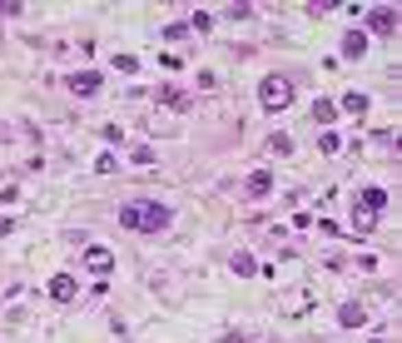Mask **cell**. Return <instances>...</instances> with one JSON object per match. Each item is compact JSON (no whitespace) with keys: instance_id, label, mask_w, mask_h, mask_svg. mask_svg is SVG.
<instances>
[{"instance_id":"obj_4","label":"cell","mask_w":402,"mask_h":343,"mask_svg":"<svg viewBox=\"0 0 402 343\" xmlns=\"http://www.w3.org/2000/svg\"><path fill=\"white\" fill-rule=\"evenodd\" d=\"M65 85H70V95H80V100H95V95L104 90V75H99V70H75Z\"/></svg>"},{"instance_id":"obj_18","label":"cell","mask_w":402,"mask_h":343,"mask_svg":"<svg viewBox=\"0 0 402 343\" xmlns=\"http://www.w3.org/2000/svg\"><path fill=\"white\" fill-rule=\"evenodd\" d=\"M115 70H124V75H134V70H139V60H134V55H115Z\"/></svg>"},{"instance_id":"obj_13","label":"cell","mask_w":402,"mask_h":343,"mask_svg":"<svg viewBox=\"0 0 402 343\" xmlns=\"http://www.w3.org/2000/svg\"><path fill=\"white\" fill-rule=\"evenodd\" d=\"M159 100L169 104V110H189V95H184V90H174V85H164V90H159Z\"/></svg>"},{"instance_id":"obj_19","label":"cell","mask_w":402,"mask_h":343,"mask_svg":"<svg viewBox=\"0 0 402 343\" xmlns=\"http://www.w3.org/2000/svg\"><path fill=\"white\" fill-rule=\"evenodd\" d=\"M130 164H154V149H150V144H139L134 155H130Z\"/></svg>"},{"instance_id":"obj_15","label":"cell","mask_w":402,"mask_h":343,"mask_svg":"<svg viewBox=\"0 0 402 343\" xmlns=\"http://www.w3.org/2000/svg\"><path fill=\"white\" fill-rule=\"evenodd\" d=\"M95 169H99V175H115V169H119V155H110V149H104V155L95 159Z\"/></svg>"},{"instance_id":"obj_5","label":"cell","mask_w":402,"mask_h":343,"mask_svg":"<svg viewBox=\"0 0 402 343\" xmlns=\"http://www.w3.org/2000/svg\"><path fill=\"white\" fill-rule=\"evenodd\" d=\"M363 35H397V10H392V5H373Z\"/></svg>"},{"instance_id":"obj_2","label":"cell","mask_w":402,"mask_h":343,"mask_svg":"<svg viewBox=\"0 0 402 343\" xmlns=\"http://www.w3.org/2000/svg\"><path fill=\"white\" fill-rule=\"evenodd\" d=\"M388 209V189L383 184H368L363 195H357V209H353V229L357 234H368L373 224H377V214Z\"/></svg>"},{"instance_id":"obj_6","label":"cell","mask_w":402,"mask_h":343,"mask_svg":"<svg viewBox=\"0 0 402 343\" xmlns=\"http://www.w3.org/2000/svg\"><path fill=\"white\" fill-rule=\"evenodd\" d=\"M84 269H90V274H115V254L110 249H104V244H84Z\"/></svg>"},{"instance_id":"obj_8","label":"cell","mask_w":402,"mask_h":343,"mask_svg":"<svg viewBox=\"0 0 402 343\" xmlns=\"http://www.w3.org/2000/svg\"><path fill=\"white\" fill-rule=\"evenodd\" d=\"M244 195H248V199H268V195H273V175H268V169H253L248 184H244Z\"/></svg>"},{"instance_id":"obj_10","label":"cell","mask_w":402,"mask_h":343,"mask_svg":"<svg viewBox=\"0 0 402 343\" xmlns=\"http://www.w3.org/2000/svg\"><path fill=\"white\" fill-rule=\"evenodd\" d=\"M338 324H343V329H363L368 324V309L363 304H343V309H338Z\"/></svg>"},{"instance_id":"obj_12","label":"cell","mask_w":402,"mask_h":343,"mask_svg":"<svg viewBox=\"0 0 402 343\" xmlns=\"http://www.w3.org/2000/svg\"><path fill=\"white\" fill-rule=\"evenodd\" d=\"M313 120H318L323 130H328V124L338 120V104H333V100H313Z\"/></svg>"},{"instance_id":"obj_17","label":"cell","mask_w":402,"mask_h":343,"mask_svg":"<svg viewBox=\"0 0 402 343\" xmlns=\"http://www.w3.org/2000/svg\"><path fill=\"white\" fill-rule=\"evenodd\" d=\"M318 144H323V155H338V149H343V140H338L333 130H323V140H318Z\"/></svg>"},{"instance_id":"obj_14","label":"cell","mask_w":402,"mask_h":343,"mask_svg":"<svg viewBox=\"0 0 402 343\" xmlns=\"http://www.w3.org/2000/svg\"><path fill=\"white\" fill-rule=\"evenodd\" d=\"M338 110H348V115H368V95L348 90V95H343V104H338Z\"/></svg>"},{"instance_id":"obj_9","label":"cell","mask_w":402,"mask_h":343,"mask_svg":"<svg viewBox=\"0 0 402 343\" xmlns=\"http://www.w3.org/2000/svg\"><path fill=\"white\" fill-rule=\"evenodd\" d=\"M368 55V35L363 30H348L343 35V60H363Z\"/></svg>"},{"instance_id":"obj_3","label":"cell","mask_w":402,"mask_h":343,"mask_svg":"<svg viewBox=\"0 0 402 343\" xmlns=\"http://www.w3.org/2000/svg\"><path fill=\"white\" fill-rule=\"evenodd\" d=\"M259 104H263L268 115L288 110V104H293V80H288V75H263V80H259Z\"/></svg>"},{"instance_id":"obj_16","label":"cell","mask_w":402,"mask_h":343,"mask_svg":"<svg viewBox=\"0 0 402 343\" xmlns=\"http://www.w3.org/2000/svg\"><path fill=\"white\" fill-rule=\"evenodd\" d=\"M268 149H273V155H293V140H288V135H273Z\"/></svg>"},{"instance_id":"obj_7","label":"cell","mask_w":402,"mask_h":343,"mask_svg":"<svg viewBox=\"0 0 402 343\" xmlns=\"http://www.w3.org/2000/svg\"><path fill=\"white\" fill-rule=\"evenodd\" d=\"M50 298H55V304H75V298H80V278L55 274V278H50Z\"/></svg>"},{"instance_id":"obj_11","label":"cell","mask_w":402,"mask_h":343,"mask_svg":"<svg viewBox=\"0 0 402 343\" xmlns=\"http://www.w3.org/2000/svg\"><path fill=\"white\" fill-rule=\"evenodd\" d=\"M228 269H234L239 278H253V274H259V264H253V254H244V249L234 254V259H228Z\"/></svg>"},{"instance_id":"obj_20","label":"cell","mask_w":402,"mask_h":343,"mask_svg":"<svg viewBox=\"0 0 402 343\" xmlns=\"http://www.w3.org/2000/svg\"><path fill=\"white\" fill-rule=\"evenodd\" d=\"M373 343H383V338H373Z\"/></svg>"},{"instance_id":"obj_1","label":"cell","mask_w":402,"mask_h":343,"mask_svg":"<svg viewBox=\"0 0 402 343\" xmlns=\"http://www.w3.org/2000/svg\"><path fill=\"white\" fill-rule=\"evenodd\" d=\"M169 204H159V199H124L119 204V224L130 229V234H164L169 229Z\"/></svg>"}]
</instances>
